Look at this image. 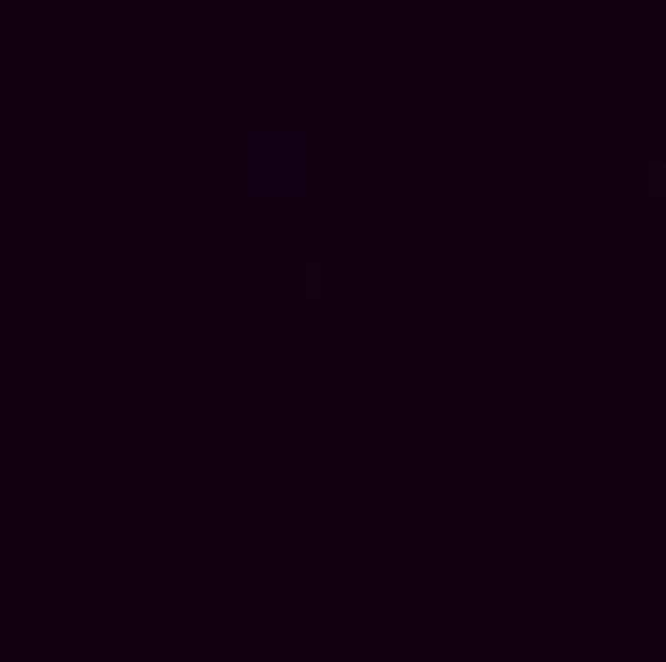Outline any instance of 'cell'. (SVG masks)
I'll return each mask as SVG.
<instances>
[{"label":"cell","mask_w":666,"mask_h":662,"mask_svg":"<svg viewBox=\"0 0 666 662\" xmlns=\"http://www.w3.org/2000/svg\"><path fill=\"white\" fill-rule=\"evenodd\" d=\"M651 197H666V164H651Z\"/></svg>","instance_id":"6da1fadb"}]
</instances>
